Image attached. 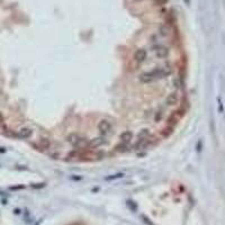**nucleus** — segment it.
Returning a JSON list of instances; mask_svg holds the SVG:
<instances>
[{"label": "nucleus", "mask_w": 225, "mask_h": 225, "mask_svg": "<svg viewBox=\"0 0 225 225\" xmlns=\"http://www.w3.org/2000/svg\"><path fill=\"white\" fill-rule=\"evenodd\" d=\"M32 134H33L32 129L25 127V129H22L20 131H18L16 137H18V139H28V137L32 136Z\"/></svg>", "instance_id": "423d86ee"}, {"label": "nucleus", "mask_w": 225, "mask_h": 225, "mask_svg": "<svg viewBox=\"0 0 225 225\" xmlns=\"http://www.w3.org/2000/svg\"><path fill=\"white\" fill-rule=\"evenodd\" d=\"M152 51L158 59H166L169 55V48L162 44H156V45L152 46Z\"/></svg>", "instance_id": "7ed1b4c3"}, {"label": "nucleus", "mask_w": 225, "mask_h": 225, "mask_svg": "<svg viewBox=\"0 0 225 225\" xmlns=\"http://www.w3.org/2000/svg\"><path fill=\"white\" fill-rule=\"evenodd\" d=\"M177 94H174V92H172V94L168 95V97L166 98V104L168 105V106H173V105L177 104Z\"/></svg>", "instance_id": "6e6552de"}, {"label": "nucleus", "mask_w": 225, "mask_h": 225, "mask_svg": "<svg viewBox=\"0 0 225 225\" xmlns=\"http://www.w3.org/2000/svg\"><path fill=\"white\" fill-rule=\"evenodd\" d=\"M40 144H41L40 150H47L48 147H50V145H51V142H50L47 139H42L41 140Z\"/></svg>", "instance_id": "9b49d317"}, {"label": "nucleus", "mask_w": 225, "mask_h": 225, "mask_svg": "<svg viewBox=\"0 0 225 225\" xmlns=\"http://www.w3.org/2000/svg\"><path fill=\"white\" fill-rule=\"evenodd\" d=\"M133 139V133L131 131H125L122 133L121 135V142L125 143V144H129V142Z\"/></svg>", "instance_id": "0eeeda50"}, {"label": "nucleus", "mask_w": 225, "mask_h": 225, "mask_svg": "<svg viewBox=\"0 0 225 225\" xmlns=\"http://www.w3.org/2000/svg\"><path fill=\"white\" fill-rule=\"evenodd\" d=\"M98 131L102 134V136H109L112 133V124L107 119H102L98 124Z\"/></svg>", "instance_id": "f03ea898"}, {"label": "nucleus", "mask_w": 225, "mask_h": 225, "mask_svg": "<svg viewBox=\"0 0 225 225\" xmlns=\"http://www.w3.org/2000/svg\"><path fill=\"white\" fill-rule=\"evenodd\" d=\"M136 1H141V0H136Z\"/></svg>", "instance_id": "dca6fc26"}, {"label": "nucleus", "mask_w": 225, "mask_h": 225, "mask_svg": "<svg viewBox=\"0 0 225 225\" xmlns=\"http://www.w3.org/2000/svg\"><path fill=\"white\" fill-rule=\"evenodd\" d=\"M156 3H158L159 6H162V5H166L167 3H168V0H154Z\"/></svg>", "instance_id": "ddd939ff"}, {"label": "nucleus", "mask_w": 225, "mask_h": 225, "mask_svg": "<svg viewBox=\"0 0 225 225\" xmlns=\"http://www.w3.org/2000/svg\"><path fill=\"white\" fill-rule=\"evenodd\" d=\"M106 137L105 136H100V137H96V139H92L89 142V146L90 147H92V149H95V147H99V146H102V145H104L105 143H106Z\"/></svg>", "instance_id": "39448f33"}, {"label": "nucleus", "mask_w": 225, "mask_h": 225, "mask_svg": "<svg viewBox=\"0 0 225 225\" xmlns=\"http://www.w3.org/2000/svg\"><path fill=\"white\" fill-rule=\"evenodd\" d=\"M146 56H147V53L144 48H140V50L135 51L134 55H133V59H134V61L136 62L137 64H141V63H143V62L146 60Z\"/></svg>", "instance_id": "20e7f679"}, {"label": "nucleus", "mask_w": 225, "mask_h": 225, "mask_svg": "<svg viewBox=\"0 0 225 225\" xmlns=\"http://www.w3.org/2000/svg\"><path fill=\"white\" fill-rule=\"evenodd\" d=\"M123 177V174H116V176H114V177H110V178H106L107 180H110V179H116V178H121Z\"/></svg>", "instance_id": "4468645a"}, {"label": "nucleus", "mask_w": 225, "mask_h": 225, "mask_svg": "<svg viewBox=\"0 0 225 225\" xmlns=\"http://www.w3.org/2000/svg\"><path fill=\"white\" fill-rule=\"evenodd\" d=\"M171 74V69H167V68H156V69L151 70V71H146L143 72L140 75V81L142 83H151L154 82L160 79L167 78L168 75Z\"/></svg>", "instance_id": "f257e3e1"}, {"label": "nucleus", "mask_w": 225, "mask_h": 225, "mask_svg": "<svg viewBox=\"0 0 225 225\" xmlns=\"http://www.w3.org/2000/svg\"><path fill=\"white\" fill-rule=\"evenodd\" d=\"M162 118H163V112H156V116H154V122L159 123V122L162 119Z\"/></svg>", "instance_id": "f8f14e48"}, {"label": "nucleus", "mask_w": 225, "mask_h": 225, "mask_svg": "<svg viewBox=\"0 0 225 225\" xmlns=\"http://www.w3.org/2000/svg\"><path fill=\"white\" fill-rule=\"evenodd\" d=\"M115 151L121 152V153L127 152V151H129V144H125V143H123V142L118 143V144L115 146Z\"/></svg>", "instance_id": "9d476101"}, {"label": "nucleus", "mask_w": 225, "mask_h": 225, "mask_svg": "<svg viewBox=\"0 0 225 225\" xmlns=\"http://www.w3.org/2000/svg\"><path fill=\"white\" fill-rule=\"evenodd\" d=\"M3 115L0 114V129H1V126H3Z\"/></svg>", "instance_id": "2eb2a0df"}, {"label": "nucleus", "mask_w": 225, "mask_h": 225, "mask_svg": "<svg viewBox=\"0 0 225 225\" xmlns=\"http://www.w3.org/2000/svg\"><path fill=\"white\" fill-rule=\"evenodd\" d=\"M79 139H80V135L79 134H77V133H71V134L67 137V141L70 143V144L72 145L73 147H74V145L77 144V142H78Z\"/></svg>", "instance_id": "1a4fd4ad"}]
</instances>
